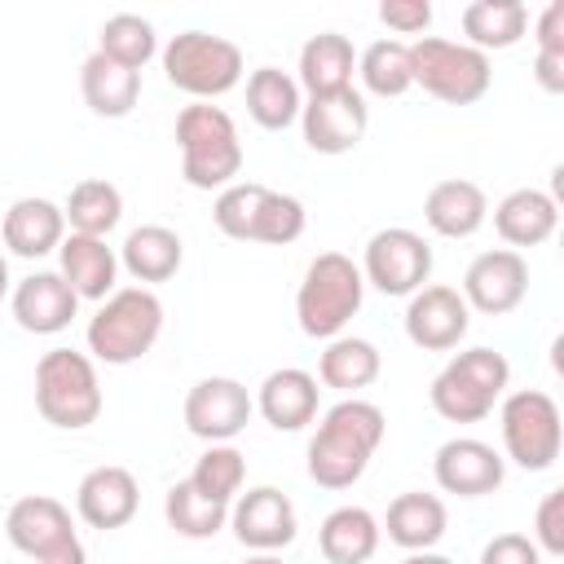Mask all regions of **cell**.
<instances>
[{"mask_svg": "<svg viewBox=\"0 0 564 564\" xmlns=\"http://www.w3.org/2000/svg\"><path fill=\"white\" fill-rule=\"evenodd\" d=\"M480 564H542V551L524 533H498L494 542H485Z\"/></svg>", "mask_w": 564, "mask_h": 564, "instance_id": "b9f144b4", "label": "cell"}, {"mask_svg": "<svg viewBox=\"0 0 564 564\" xmlns=\"http://www.w3.org/2000/svg\"><path fill=\"white\" fill-rule=\"evenodd\" d=\"M300 128H304V145L317 154H348L361 145L366 128H370V106L357 88H339V93H322L308 97V106H300Z\"/></svg>", "mask_w": 564, "mask_h": 564, "instance_id": "4fadbf2b", "label": "cell"}, {"mask_svg": "<svg viewBox=\"0 0 564 564\" xmlns=\"http://www.w3.org/2000/svg\"><path fill=\"white\" fill-rule=\"evenodd\" d=\"M485 216H489L485 189L476 181H463V176L436 181L427 189V198H423V220L441 238H471L485 225Z\"/></svg>", "mask_w": 564, "mask_h": 564, "instance_id": "44dd1931", "label": "cell"}, {"mask_svg": "<svg viewBox=\"0 0 564 564\" xmlns=\"http://www.w3.org/2000/svg\"><path fill=\"white\" fill-rule=\"evenodd\" d=\"M62 216H66L70 234L106 238V234H110V229L123 220V194H119L110 181L88 176V181H79V185L70 189V198H66Z\"/></svg>", "mask_w": 564, "mask_h": 564, "instance_id": "d6a6232c", "label": "cell"}, {"mask_svg": "<svg viewBox=\"0 0 564 564\" xmlns=\"http://www.w3.org/2000/svg\"><path fill=\"white\" fill-rule=\"evenodd\" d=\"M317 546L326 564H366L379 551V520L366 507H335L317 529Z\"/></svg>", "mask_w": 564, "mask_h": 564, "instance_id": "f1b7e54d", "label": "cell"}, {"mask_svg": "<svg viewBox=\"0 0 564 564\" xmlns=\"http://www.w3.org/2000/svg\"><path fill=\"white\" fill-rule=\"evenodd\" d=\"M13 322L31 335H57L75 322V308H79V295L70 291V282L53 269H40L31 278H22L13 286Z\"/></svg>", "mask_w": 564, "mask_h": 564, "instance_id": "ac0fdd59", "label": "cell"}, {"mask_svg": "<svg viewBox=\"0 0 564 564\" xmlns=\"http://www.w3.org/2000/svg\"><path fill=\"white\" fill-rule=\"evenodd\" d=\"M137 502H141L137 476L128 467H115V463L93 467L75 489V511L93 529H123L137 516Z\"/></svg>", "mask_w": 564, "mask_h": 564, "instance_id": "d6986e66", "label": "cell"}, {"mask_svg": "<svg viewBox=\"0 0 564 564\" xmlns=\"http://www.w3.org/2000/svg\"><path fill=\"white\" fill-rule=\"evenodd\" d=\"M352 66H357L352 40L339 31H322L300 48V79L295 84H304L308 97L339 93V88H352Z\"/></svg>", "mask_w": 564, "mask_h": 564, "instance_id": "83f0119b", "label": "cell"}, {"mask_svg": "<svg viewBox=\"0 0 564 564\" xmlns=\"http://www.w3.org/2000/svg\"><path fill=\"white\" fill-rule=\"evenodd\" d=\"M229 529L247 551L273 555L295 542V507L282 489L256 485V489L238 494V502L229 507Z\"/></svg>", "mask_w": 564, "mask_h": 564, "instance_id": "9a60e30c", "label": "cell"}, {"mask_svg": "<svg viewBox=\"0 0 564 564\" xmlns=\"http://www.w3.org/2000/svg\"><path fill=\"white\" fill-rule=\"evenodd\" d=\"M357 269L383 295H414L432 273V247H427L423 234H414L405 225H392V229H379L366 242V256H361Z\"/></svg>", "mask_w": 564, "mask_h": 564, "instance_id": "8fae6325", "label": "cell"}, {"mask_svg": "<svg viewBox=\"0 0 564 564\" xmlns=\"http://www.w3.org/2000/svg\"><path fill=\"white\" fill-rule=\"evenodd\" d=\"M242 480H247V458H242L234 445H212V449L194 463V471H189V485H194L198 494L225 502V507L238 498Z\"/></svg>", "mask_w": 564, "mask_h": 564, "instance_id": "8d00e7d4", "label": "cell"}, {"mask_svg": "<svg viewBox=\"0 0 564 564\" xmlns=\"http://www.w3.org/2000/svg\"><path fill=\"white\" fill-rule=\"evenodd\" d=\"M251 392L229 379V375H212V379H198L185 397V427L207 441V445H229L247 423H251Z\"/></svg>", "mask_w": 564, "mask_h": 564, "instance_id": "7c38bea8", "label": "cell"}, {"mask_svg": "<svg viewBox=\"0 0 564 564\" xmlns=\"http://www.w3.org/2000/svg\"><path fill=\"white\" fill-rule=\"evenodd\" d=\"M35 410L62 432H79L101 414V383L88 352L48 348L35 366Z\"/></svg>", "mask_w": 564, "mask_h": 564, "instance_id": "8992f818", "label": "cell"}, {"mask_svg": "<svg viewBox=\"0 0 564 564\" xmlns=\"http://www.w3.org/2000/svg\"><path fill=\"white\" fill-rule=\"evenodd\" d=\"M410 75L423 93H432L445 106H471L494 84L489 53L458 40H441V35H423L410 44Z\"/></svg>", "mask_w": 564, "mask_h": 564, "instance_id": "52a82bcc", "label": "cell"}, {"mask_svg": "<svg viewBox=\"0 0 564 564\" xmlns=\"http://www.w3.org/2000/svg\"><path fill=\"white\" fill-rule=\"evenodd\" d=\"M432 476L445 494H458V498H485L502 485L507 476V463L494 445L476 441V436H454L436 449L432 458Z\"/></svg>", "mask_w": 564, "mask_h": 564, "instance_id": "e0dca14e", "label": "cell"}, {"mask_svg": "<svg viewBox=\"0 0 564 564\" xmlns=\"http://www.w3.org/2000/svg\"><path fill=\"white\" fill-rule=\"evenodd\" d=\"M269 185H256V181H234L216 194L212 203V220L225 238H238V242H251V225H256V212H260V198H264Z\"/></svg>", "mask_w": 564, "mask_h": 564, "instance_id": "74e56055", "label": "cell"}, {"mask_svg": "<svg viewBox=\"0 0 564 564\" xmlns=\"http://www.w3.org/2000/svg\"><path fill=\"white\" fill-rule=\"evenodd\" d=\"M445 502L436 494H423V489H410V494H397L388 502V538L401 546V551H432L441 538H445Z\"/></svg>", "mask_w": 564, "mask_h": 564, "instance_id": "484cf974", "label": "cell"}, {"mask_svg": "<svg viewBox=\"0 0 564 564\" xmlns=\"http://www.w3.org/2000/svg\"><path fill=\"white\" fill-rule=\"evenodd\" d=\"M9 295V264H4V256H0V300Z\"/></svg>", "mask_w": 564, "mask_h": 564, "instance_id": "bcb514c9", "label": "cell"}, {"mask_svg": "<svg viewBox=\"0 0 564 564\" xmlns=\"http://www.w3.org/2000/svg\"><path fill=\"white\" fill-rule=\"evenodd\" d=\"M511 366L498 348H467L445 361V370L432 379L427 401L449 423H480L494 414V401L507 392Z\"/></svg>", "mask_w": 564, "mask_h": 564, "instance_id": "5b68a950", "label": "cell"}, {"mask_svg": "<svg viewBox=\"0 0 564 564\" xmlns=\"http://www.w3.org/2000/svg\"><path fill=\"white\" fill-rule=\"evenodd\" d=\"M79 93H84L93 115L123 119L137 106V97H141V70H128V66L110 62L106 53H93L79 66Z\"/></svg>", "mask_w": 564, "mask_h": 564, "instance_id": "d4e9b609", "label": "cell"}, {"mask_svg": "<svg viewBox=\"0 0 564 564\" xmlns=\"http://www.w3.org/2000/svg\"><path fill=\"white\" fill-rule=\"evenodd\" d=\"M163 75L172 88H181L198 101H212V97H225L229 88H238L242 48L212 31H181L163 48Z\"/></svg>", "mask_w": 564, "mask_h": 564, "instance_id": "ba28073f", "label": "cell"}, {"mask_svg": "<svg viewBox=\"0 0 564 564\" xmlns=\"http://www.w3.org/2000/svg\"><path fill=\"white\" fill-rule=\"evenodd\" d=\"M181 260H185V242L167 225H137L119 247V264L137 282H167L176 278Z\"/></svg>", "mask_w": 564, "mask_h": 564, "instance_id": "4316f807", "label": "cell"}, {"mask_svg": "<svg viewBox=\"0 0 564 564\" xmlns=\"http://www.w3.org/2000/svg\"><path fill=\"white\" fill-rule=\"evenodd\" d=\"M401 564H454V560H445V555H436V551H410Z\"/></svg>", "mask_w": 564, "mask_h": 564, "instance_id": "f6af8a7d", "label": "cell"}, {"mask_svg": "<svg viewBox=\"0 0 564 564\" xmlns=\"http://www.w3.org/2000/svg\"><path fill=\"white\" fill-rule=\"evenodd\" d=\"M533 75L546 93H564V53H538Z\"/></svg>", "mask_w": 564, "mask_h": 564, "instance_id": "ee69618b", "label": "cell"}, {"mask_svg": "<svg viewBox=\"0 0 564 564\" xmlns=\"http://www.w3.org/2000/svg\"><path fill=\"white\" fill-rule=\"evenodd\" d=\"M366 278L344 251H322L308 260L304 282L295 291V317L308 339H335L361 308Z\"/></svg>", "mask_w": 564, "mask_h": 564, "instance_id": "3957f363", "label": "cell"}, {"mask_svg": "<svg viewBox=\"0 0 564 564\" xmlns=\"http://www.w3.org/2000/svg\"><path fill=\"white\" fill-rule=\"evenodd\" d=\"M300 84L278 70V66H260L247 75V115L264 128V132H282L300 119Z\"/></svg>", "mask_w": 564, "mask_h": 564, "instance_id": "f546056e", "label": "cell"}, {"mask_svg": "<svg viewBox=\"0 0 564 564\" xmlns=\"http://www.w3.org/2000/svg\"><path fill=\"white\" fill-rule=\"evenodd\" d=\"M9 542L35 564H84V542L75 538L70 511L48 494H26L4 516Z\"/></svg>", "mask_w": 564, "mask_h": 564, "instance_id": "30bf717a", "label": "cell"}, {"mask_svg": "<svg viewBox=\"0 0 564 564\" xmlns=\"http://www.w3.org/2000/svg\"><path fill=\"white\" fill-rule=\"evenodd\" d=\"M357 75H361L366 93H375V97H401L414 84V75H410V44H401V40H375L357 57Z\"/></svg>", "mask_w": 564, "mask_h": 564, "instance_id": "d590c367", "label": "cell"}, {"mask_svg": "<svg viewBox=\"0 0 564 564\" xmlns=\"http://www.w3.org/2000/svg\"><path fill=\"white\" fill-rule=\"evenodd\" d=\"M388 432V419L375 401L348 397L339 405H330L308 441V476L322 489H348L361 480L370 454L379 449Z\"/></svg>", "mask_w": 564, "mask_h": 564, "instance_id": "6da1fadb", "label": "cell"}, {"mask_svg": "<svg viewBox=\"0 0 564 564\" xmlns=\"http://www.w3.org/2000/svg\"><path fill=\"white\" fill-rule=\"evenodd\" d=\"M538 35V53H564V0H551L533 26Z\"/></svg>", "mask_w": 564, "mask_h": 564, "instance_id": "7bdbcfd3", "label": "cell"}, {"mask_svg": "<svg viewBox=\"0 0 564 564\" xmlns=\"http://www.w3.org/2000/svg\"><path fill=\"white\" fill-rule=\"evenodd\" d=\"M560 225V203L546 189H511L498 207H494V229L502 242L516 247H538L555 234Z\"/></svg>", "mask_w": 564, "mask_h": 564, "instance_id": "cb8c5ba5", "label": "cell"}, {"mask_svg": "<svg viewBox=\"0 0 564 564\" xmlns=\"http://www.w3.org/2000/svg\"><path fill=\"white\" fill-rule=\"evenodd\" d=\"M379 22L388 31H397V35H419L432 22V4L427 0H383L379 4Z\"/></svg>", "mask_w": 564, "mask_h": 564, "instance_id": "60d3db41", "label": "cell"}, {"mask_svg": "<svg viewBox=\"0 0 564 564\" xmlns=\"http://www.w3.org/2000/svg\"><path fill=\"white\" fill-rule=\"evenodd\" d=\"M242 564H282V560H278V555H247Z\"/></svg>", "mask_w": 564, "mask_h": 564, "instance_id": "7dc6e473", "label": "cell"}, {"mask_svg": "<svg viewBox=\"0 0 564 564\" xmlns=\"http://www.w3.org/2000/svg\"><path fill=\"white\" fill-rule=\"evenodd\" d=\"M498 423H502V445H507V458L524 471H546L555 458H560V445H564V423H560V405L538 392V388H520L502 401L498 410Z\"/></svg>", "mask_w": 564, "mask_h": 564, "instance_id": "9c48e42d", "label": "cell"}, {"mask_svg": "<svg viewBox=\"0 0 564 564\" xmlns=\"http://www.w3.org/2000/svg\"><path fill=\"white\" fill-rule=\"evenodd\" d=\"M524 291H529V264H524V256L511 251V247H498V251H480L467 264L458 295H463L467 308H476L485 317H502V313L520 308Z\"/></svg>", "mask_w": 564, "mask_h": 564, "instance_id": "5bb4252c", "label": "cell"}, {"mask_svg": "<svg viewBox=\"0 0 564 564\" xmlns=\"http://www.w3.org/2000/svg\"><path fill=\"white\" fill-rule=\"evenodd\" d=\"M62 260V278L70 282V291L79 300H106L115 295V278H119V256L115 247H106V238H88V234H66L57 247Z\"/></svg>", "mask_w": 564, "mask_h": 564, "instance_id": "7402d4cb", "label": "cell"}, {"mask_svg": "<svg viewBox=\"0 0 564 564\" xmlns=\"http://www.w3.org/2000/svg\"><path fill=\"white\" fill-rule=\"evenodd\" d=\"M256 410L264 414L269 427L278 432H300L317 419V379L300 366H286V370H273L264 375L260 392H256Z\"/></svg>", "mask_w": 564, "mask_h": 564, "instance_id": "ffe728a7", "label": "cell"}, {"mask_svg": "<svg viewBox=\"0 0 564 564\" xmlns=\"http://www.w3.org/2000/svg\"><path fill=\"white\" fill-rule=\"evenodd\" d=\"M163 516H167V524H172L181 538H194V542H198V538H216V533L229 524V507L216 502V498H207V494H198V489L189 485V476L167 489Z\"/></svg>", "mask_w": 564, "mask_h": 564, "instance_id": "836d02e7", "label": "cell"}, {"mask_svg": "<svg viewBox=\"0 0 564 564\" xmlns=\"http://www.w3.org/2000/svg\"><path fill=\"white\" fill-rule=\"evenodd\" d=\"M471 326V308L454 286H419L405 304V335L423 352H449L463 344Z\"/></svg>", "mask_w": 564, "mask_h": 564, "instance_id": "2e32d148", "label": "cell"}, {"mask_svg": "<svg viewBox=\"0 0 564 564\" xmlns=\"http://www.w3.org/2000/svg\"><path fill=\"white\" fill-rule=\"evenodd\" d=\"M176 145H181V176L194 189H225L242 172L238 128L212 101H194L176 115Z\"/></svg>", "mask_w": 564, "mask_h": 564, "instance_id": "7a4b0ae2", "label": "cell"}, {"mask_svg": "<svg viewBox=\"0 0 564 564\" xmlns=\"http://www.w3.org/2000/svg\"><path fill=\"white\" fill-rule=\"evenodd\" d=\"M97 53H106L110 62H119L128 70H141L159 53V40H154V26L141 13H115V18L101 22Z\"/></svg>", "mask_w": 564, "mask_h": 564, "instance_id": "e575fe53", "label": "cell"}, {"mask_svg": "<svg viewBox=\"0 0 564 564\" xmlns=\"http://www.w3.org/2000/svg\"><path fill=\"white\" fill-rule=\"evenodd\" d=\"M304 234V203L278 189H264L256 225H251V242H269V247H286Z\"/></svg>", "mask_w": 564, "mask_h": 564, "instance_id": "f35d334b", "label": "cell"}, {"mask_svg": "<svg viewBox=\"0 0 564 564\" xmlns=\"http://www.w3.org/2000/svg\"><path fill=\"white\" fill-rule=\"evenodd\" d=\"M379 348L370 339H357V335H335L317 361V379L326 388H339V392H357V388H370L379 379Z\"/></svg>", "mask_w": 564, "mask_h": 564, "instance_id": "1f68e13d", "label": "cell"}, {"mask_svg": "<svg viewBox=\"0 0 564 564\" xmlns=\"http://www.w3.org/2000/svg\"><path fill=\"white\" fill-rule=\"evenodd\" d=\"M529 31V9L520 0H471L463 9V35L471 48H511Z\"/></svg>", "mask_w": 564, "mask_h": 564, "instance_id": "4dcf8cb0", "label": "cell"}, {"mask_svg": "<svg viewBox=\"0 0 564 564\" xmlns=\"http://www.w3.org/2000/svg\"><path fill=\"white\" fill-rule=\"evenodd\" d=\"M533 546L546 555H564V489H551L533 516Z\"/></svg>", "mask_w": 564, "mask_h": 564, "instance_id": "ab89813d", "label": "cell"}, {"mask_svg": "<svg viewBox=\"0 0 564 564\" xmlns=\"http://www.w3.org/2000/svg\"><path fill=\"white\" fill-rule=\"evenodd\" d=\"M163 335V300L150 286H123L101 300L88 322V352L106 366H128Z\"/></svg>", "mask_w": 564, "mask_h": 564, "instance_id": "277c9868", "label": "cell"}, {"mask_svg": "<svg viewBox=\"0 0 564 564\" xmlns=\"http://www.w3.org/2000/svg\"><path fill=\"white\" fill-rule=\"evenodd\" d=\"M0 234H4V247H9L13 256L40 260V256H48V251L62 247V238H66V216H62V207L48 203V198H18V203L4 212Z\"/></svg>", "mask_w": 564, "mask_h": 564, "instance_id": "603a6c76", "label": "cell"}]
</instances>
